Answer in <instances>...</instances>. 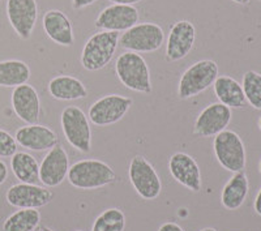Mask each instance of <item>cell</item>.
Returning a JSON list of instances; mask_svg holds the SVG:
<instances>
[{"mask_svg": "<svg viewBox=\"0 0 261 231\" xmlns=\"http://www.w3.org/2000/svg\"><path fill=\"white\" fill-rule=\"evenodd\" d=\"M69 184L79 190H97L113 184L116 174L110 165L99 160H81L69 166Z\"/></svg>", "mask_w": 261, "mask_h": 231, "instance_id": "1", "label": "cell"}, {"mask_svg": "<svg viewBox=\"0 0 261 231\" xmlns=\"http://www.w3.org/2000/svg\"><path fill=\"white\" fill-rule=\"evenodd\" d=\"M115 73L127 89L144 94H149L153 89L150 69L140 54L125 51L119 55L115 63Z\"/></svg>", "mask_w": 261, "mask_h": 231, "instance_id": "2", "label": "cell"}, {"mask_svg": "<svg viewBox=\"0 0 261 231\" xmlns=\"http://www.w3.org/2000/svg\"><path fill=\"white\" fill-rule=\"evenodd\" d=\"M120 33L99 30L90 37L81 51L80 62L86 71L95 72L105 68L116 53Z\"/></svg>", "mask_w": 261, "mask_h": 231, "instance_id": "3", "label": "cell"}, {"mask_svg": "<svg viewBox=\"0 0 261 231\" xmlns=\"http://www.w3.org/2000/svg\"><path fill=\"white\" fill-rule=\"evenodd\" d=\"M218 72V64L214 60L204 59L196 62L181 74L178 85L179 98L190 99L209 89L216 83Z\"/></svg>", "mask_w": 261, "mask_h": 231, "instance_id": "4", "label": "cell"}, {"mask_svg": "<svg viewBox=\"0 0 261 231\" xmlns=\"http://www.w3.org/2000/svg\"><path fill=\"white\" fill-rule=\"evenodd\" d=\"M60 125L72 148L81 153H89L92 149V128L89 118L80 107H65L60 115Z\"/></svg>", "mask_w": 261, "mask_h": 231, "instance_id": "5", "label": "cell"}, {"mask_svg": "<svg viewBox=\"0 0 261 231\" xmlns=\"http://www.w3.org/2000/svg\"><path fill=\"white\" fill-rule=\"evenodd\" d=\"M213 149L221 166L230 172L243 171L246 167V146L234 131L225 130L214 137Z\"/></svg>", "mask_w": 261, "mask_h": 231, "instance_id": "6", "label": "cell"}, {"mask_svg": "<svg viewBox=\"0 0 261 231\" xmlns=\"http://www.w3.org/2000/svg\"><path fill=\"white\" fill-rule=\"evenodd\" d=\"M165 33L158 24L141 22L125 30L120 36L119 45L132 53H153L162 47Z\"/></svg>", "mask_w": 261, "mask_h": 231, "instance_id": "7", "label": "cell"}, {"mask_svg": "<svg viewBox=\"0 0 261 231\" xmlns=\"http://www.w3.org/2000/svg\"><path fill=\"white\" fill-rule=\"evenodd\" d=\"M128 175L132 187L143 199L155 200L162 192V182L157 171L144 156H135L129 163Z\"/></svg>", "mask_w": 261, "mask_h": 231, "instance_id": "8", "label": "cell"}, {"mask_svg": "<svg viewBox=\"0 0 261 231\" xmlns=\"http://www.w3.org/2000/svg\"><path fill=\"white\" fill-rule=\"evenodd\" d=\"M132 105H134V101L124 95H105L90 106L88 118L93 124L98 127L115 124L127 115Z\"/></svg>", "mask_w": 261, "mask_h": 231, "instance_id": "9", "label": "cell"}, {"mask_svg": "<svg viewBox=\"0 0 261 231\" xmlns=\"http://www.w3.org/2000/svg\"><path fill=\"white\" fill-rule=\"evenodd\" d=\"M7 17L15 33L21 39L32 37L38 18V4L36 0H7Z\"/></svg>", "mask_w": 261, "mask_h": 231, "instance_id": "10", "label": "cell"}, {"mask_svg": "<svg viewBox=\"0 0 261 231\" xmlns=\"http://www.w3.org/2000/svg\"><path fill=\"white\" fill-rule=\"evenodd\" d=\"M53 199V191L38 184L18 183L9 187L6 193L7 202L18 209H39L50 204Z\"/></svg>", "mask_w": 261, "mask_h": 231, "instance_id": "11", "label": "cell"}, {"mask_svg": "<svg viewBox=\"0 0 261 231\" xmlns=\"http://www.w3.org/2000/svg\"><path fill=\"white\" fill-rule=\"evenodd\" d=\"M231 109L217 102L205 107L196 118L193 134L200 137L217 136L231 122Z\"/></svg>", "mask_w": 261, "mask_h": 231, "instance_id": "12", "label": "cell"}, {"mask_svg": "<svg viewBox=\"0 0 261 231\" xmlns=\"http://www.w3.org/2000/svg\"><path fill=\"white\" fill-rule=\"evenodd\" d=\"M69 171V158L60 144L48 150L39 165V182L47 188L58 187Z\"/></svg>", "mask_w": 261, "mask_h": 231, "instance_id": "13", "label": "cell"}, {"mask_svg": "<svg viewBox=\"0 0 261 231\" xmlns=\"http://www.w3.org/2000/svg\"><path fill=\"white\" fill-rule=\"evenodd\" d=\"M139 9L134 6L111 4L95 18V28L107 32H125L139 22Z\"/></svg>", "mask_w": 261, "mask_h": 231, "instance_id": "14", "label": "cell"}, {"mask_svg": "<svg viewBox=\"0 0 261 231\" xmlns=\"http://www.w3.org/2000/svg\"><path fill=\"white\" fill-rule=\"evenodd\" d=\"M196 42V28L188 20H180L172 25L166 42V59L179 62L192 51Z\"/></svg>", "mask_w": 261, "mask_h": 231, "instance_id": "15", "label": "cell"}, {"mask_svg": "<svg viewBox=\"0 0 261 231\" xmlns=\"http://www.w3.org/2000/svg\"><path fill=\"white\" fill-rule=\"evenodd\" d=\"M170 174L178 183L188 188L192 192H200L202 186L201 171L190 154L183 151H176L169 160Z\"/></svg>", "mask_w": 261, "mask_h": 231, "instance_id": "16", "label": "cell"}, {"mask_svg": "<svg viewBox=\"0 0 261 231\" xmlns=\"http://www.w3.org/2000/svg\"><path fill=\"white\" fill-rule=\"evenodd\" d=\"M17 145L33 151H46L59 144L57 132L41 124H27L16 131Z\"/></svg>", "mask_w": 261, "mask_h": 231, "instance_id": "17", "label": "cell"}, {"mask_svg": "<svg viewBox=\"0 0 261 231\" xmlns=\"http://www.w3.org/2000/svg\"><path fill=\"white\" fill-rule=\"evenodd\" d=\"M13 111L27 124H36L41 114V101L37 90L29 84L15 88L11 97Z\"/></svg>", "mask_w": 261, "mask_h": 231, "instance_id": "18", "label": "cell"}, {"mask_svg": "<svg viewBox=\"0 0 261 231\" xmlns=\"http://www.w3.org/2000/svg\"><path fill=\"white\" fill-rule=\"evenodd\" d=\"M42 25L46 36L59 46H73L74 33L69 17L59 9H50L43 15Z\"/></svg>", "mask_w": 261, "mask_h": 231, "instance_id": "19", "label": "cell"}, {"mask_svg": "<svg viewBox=\"0 0 261 231\" xmlns=\"http://www.w3.org/2000/svg\"><path fill=\"white\" fill-rule=\"evenodd\" d=\"M50 95L58 101H76L88 97V89L79 79L73 76H57L47 85Z\"/></svg>", "mask_w": 261, "mask_h": 231, "instance_id": "20", "label": "cell"}, {"mask_svg": "<svg viewBox=\"0 0 261 231\" xmlns=\"http://www.w3.org/2000/svg\"><path fill=\"white\" fill-rule=\"evenodd\" d=\"M249 183L244 171L234 172L230 181L223 187L221 202L228 211H237L246 201L248 196Z\"/></svg>", "mask_w": 261, "mask_h": 231, "instance_id": "21", "label": "cell"}, {"mask_svg": "<svg viewBox=\"0 0 261 231\" xmlns=\"http://www.w3.org/2000/svg\"><path fill=\"white\" fill-rule=\"evenodd\" d=\"M214 94L217 95L220 104L230 109H243L246 106V95H244L242 84L230 76H218L213 84Z\"/></svg>", "mask_w": 261, "mask_h": 231, "instance_id": "22", "label": "cell"}, {"mask_svg": "<svg viewBox=\"0 0 261 231\" xmlns=\"http://www.w3.org/2000/svg\"><path fill=\"white\" fill-rule=\"evenodd\" d=\"M30 79L29 65L22 60L8 59L0 62V86L17 88L28 84Z\"/></svg>", "mask_w": 261, "mask_h": 231, "instance_id": "23", "label": "cell"}, {"mask_svg": "<svg viewBox=\"0 0 261 231\" xmlns=\"http://www.w3.org/2000/svg\"><path fill=\"white\" fill-rule=\"evenodd\" d=\"M11 169L20 183L38 184L39 165L32 154L27 151H16L11 157Z\"/></svg>", "mask_w": 261, "mask_h": 231, "instance_id": "24", "label": "cell"}, {"mask_svg": "<svg viewBox=\"0 0 261 231\" xmlns=\"http://www.w3.org/2000/svg\"><path fill=\"white\" fill-rule=\"evenodd\" d=\"M41 223L38 209H20L12 213L3 223V231H34Z\"/></svg>", "mask_w": 261, "mask_h": 231, "instance_id": "25", "label": "cell"}, {"mask_svg": "<svg viewBox=\"0 0 261 231\" xmlns=\"http://www.w3.org/2000/svg\"><path fill=\"white\" fill-rule=\"evenodd\" d=\"M125 214L119 208H109L95 218L92 231H124Z\"/></svg>", "mask_w": 261, "mask_h": 231, "instance_id": "26", "label": "cell"}, {"mask_svg": "<svg viewBox=\"0 0 261 231\" xmlns=\"http://www.w3.org/2000/svg\"><path fill=\"white\" fill-rule=\"evenodd\" d=\"M246 101L253 109L261 110V74L256 71H248L243 74L242 81Z\"/></svg>", "mask_w": 261, "mask_h": 231, "instance_id": "27", "label": "cell"}, {"mask_svg": "<svg viewBox=\"0 0 261 231\" xmlns=\"http://www.w3.org/2000/svg\"><path fill=\"white\" fill-rule=\"evenodd\" d=\"M17 151V141L12 135L0 128V157H12Z\"/></svg>", "mask_w": 261, "mask_h": 231, "instance_id": "28", "label": "cell"}, {"mask_svg": "<svg viewBox=\"0 0 261 231\" xmlns=\"http://www.w3.org/2000/svg\"><path fill=\"white\" fill-rule=\"evenodd\" d=\"M97 0H72V7L76 11H80V9L86 8V7L94 4Z\"/></svg>", "mask_w": 261, "mask_h": 231, "instance_id": "29", "label": "cell"}, {"mask_svg": "<svg viewBox=\"0 0 261 231\" xmlns=\"http://www.w3.org/2000/svg\"><path fill=\"white\" fill-rule=\"evenodd\" d=\"M158 231H184L181 226H179L175 222H166L161 225V227L158 228Z\"/></svg>", "mask_w": 261, "mask_h": 231, "instance_id": "30", "label": "cell"}, {"mask_svg": "<svg viewBox=\"0 0 261 231\" xmlns=\"http://www.w3.org/2000/svg\"><path fill=\"white\" fill-rule=\"evenodd\" d=\"M8 178V166L4 161L0 160V186H3Z\"/></svg>", "mask_w": 261, "mask_h": 231, "instance_id": "31", "label": "cell"}, {"mask_svg": "<svg viewBox=\"0 0 261 231\" xmlns=\"http://www.w3.org/2000/svg\"><path fill=\"white\" fill-rule=\"evenodd\" d=\"M253 208H255L256 213H257L258 216H261V188L260 191H258L257 196H256L255 202H253Z\"/></svg>", "mask_w": 261, "mask_h": 231, "instance_id": "32", "label": "cell"}, {"mask_svg": "<svg viewBox=\"0 0 261 231\" xmlns=\"http://www.w3.org/2000/svg\"><path fill=\"white\" fill-rule=\"evenodd\" d=\"M114 4H123V6H134V4L140 3L141 0H109Z\"/></svg>", "mask_w": 261, "mask_h": 231, "instance_id": "33", "label": "cell"}, {"mask_svg": "<svg viewBox=\"0 0 261 231\" xmlns=\"http://www.w3.org/2000/svg\"><path fill=\"white\" fill-rule=\"evenodd\" d=\"M235 4H239V6H247V4L251 3V0H231Z\"/></svg>", "mask_w": 261, "mask_h": 231, "instance_id": "34", "label": "cell"}, {"mask_svg": "<svg viewBox=\"0 0 261 231\" xmlns=\"http://www.w3.org/2000/svg\"><path fill=\"white\" fill-rule=\"evenodd\" d=\"M34 231H54L53 228L47 227V226H43V225H39L38 227H36V230Z\"/></svg>", "mask_w": 261, "mask_h": 231, "instance_id": "35", "label": "cell"}, {"mask_svg": "<svg viewBox=\"0 0 261 231\" xmlns=\"http://www.w3.org/2000/svg\"><path fill=\"white\" fill-rule=\"evenodd\" d=\"M200 231H217L216 228H213V227H205V228H202V230H200Z\"/></svg>", "mask_w": 261, "mask_h": 231, "instance_id": "36", "label": "cell"}, {"mask_svg": "<svg viewBox=\"0 0 261 231\" xmlns=\"http://www.w3.org/2000/svg\"><path fill=\"white\" fill-rule=\"evenodd\" d=\"M258 128H260V131H261V116H260V119H258Z\"/></svg>", "mask_w": 261, "mask_h": 231, "instance_id": "37", "label": "cell"}, {"mask_svg": "<svg viewBox=\"0 0 261 231\" xmlns=\"http://www.w3.org/2000/svg\"><path fill=\"white\" fill-rule=\"evenodd\" d=\"M258 171H260V174H261V161H260V163H258Z\"/></svg>", "mask_w": 261, "mask_h": 231, "instance_id": "38", "label": "cell"}, {"mask_svg": "<svg viewBox=\"0 0 261 231\" xmlns=\"http://www.w3.org/2000/svg\"><path fill=\"white\" fill-rule=\"evenodd\" d=\"M76 231H83V230H76Z\"/></svg>", "mask_w": 261, "mask_h": 231, "instance_id": "39", "label": "cell"}]
</instances>
